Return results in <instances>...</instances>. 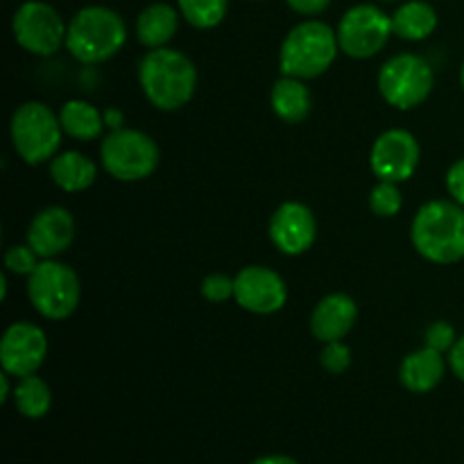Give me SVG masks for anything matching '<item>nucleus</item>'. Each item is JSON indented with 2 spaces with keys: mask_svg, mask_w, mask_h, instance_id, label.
Here are the masks:
<instances>
[{
  "mask_svg": "<svg viewBox=\"0 0 464 464\" xmlns=\"http://www.w3.org/2000/svg\"><path fill=\"white\" fill-rule=\"evenodd\" d=\"M411 240L430 263L451 266L464 258V208L453 199H433L417 211Z\"/></svg>",
  "mask_w": 464,
  "mask_h": 464,
  "instance_id": "nucleus-1",
  "label": "nucleus"
},
{
  "mask_svg": "<svg viewBox=\"0 0 464 464\" xmlns=\"http://www.w3.org/2000/svg\"><path fill=\"white\" fill-rule=\"evenodd\" d=\"M139 82L145 98L161 111H177L190 102L198 86L193 62L179 50H150L139 66Z\"/></svg>",
  "mask_w": 464,
  "mask_h": 464,
  "instance_id": "nucleus-2",
  "label": "nucleus"
},
{
  "mask_svg": "<svg viewBox=\"0 0 464 464\" xmlns=\"http://www.w3.org/2000/svg\"><path fill=\"white\" fill-rule=\"evenodd\" d=\"M125 41V21L109 7L91 5L80 9L68 23L66 48L82 63L107 62L118 54Z\"/></svg>",
  "mask_w": 464,
  "mask_h": 464,
  "instance_id": "nucleus-3",
  "label": "nucleus"
},
{
  "mask_svg": "<svg viewBox=\"0 0 464 464\" xmlns=\"http://www.w3.org/2000/svg\"><path fill=\"white\" fill-rule=\"evenodd\" d=\"M338 50V32L322 21H306L293 27L281 44V72L297 80L320 77L334 63Z\"/></svg>",
  "mask_w": 464,
  "mask_h": 464,
  "instance_id": "nucleus-4",
  "label": "nucleus"
},
{
  "mask_svg": "<svg viewBox=\"0 0 464 464\" xmlns=\"http://www.w3.org/2000/svg\"><path fill=\"white\" fill-rule=\"evenodd\" d=\"M62 122L44 102H25L12 116V143L30 166L54 159L62 143Z\"/></svg>",
  "mask_w": 464,
  "mask_h": 464,
  "instance_id": "nucleus-5",
  "label": "nucleus"
},
{
  "mask_svg": "<svg viewBox=\"0 0 464 464\" xmlns=\"http://www.w3.org/2000/svg\"><path fill=\"white\" fill-rule=\"evenodd\" d=\"M27 297L39 315L48 320H66L80 304V279L66 263L45 258L30 275Z\"/></svg>",
  "mask_w": 464,
  "mask_h": 464,
  "instance_id": "nucleus-6",
  "label": "nucleus"
},
{
  "mask_svg": "<svg viewBox=\"0 0 464 464\" xmlns=\"http://www.w3.org/2000/svg\"><path fill=\"white\" fill-rule=\"evenodd\" d=\"M435 75L430 63L424 57L412 53L397 54L388 59L379 72V91L388 104L394 109H415L430 95Z\"/></svg>",
  "mask_w": 464,
  "mask_h": 464,
  "instance_id": "nucleus-7",
  "label": "nucleus"
},
{
  "mask_svg": "<svg viewBox=\"0 0 464 464\" xmlns=\"http://www.w3.org/2000/svg\"><path fill=\"white\" fill-rule=\"evenodd\" d=\"M102 166L113 179L140 181L159 166V145L139 130H116L100 148Z\"/></svg>",
  "mask_w": 464,
  "mask_h": 464,
  "instance_id": "nucleus-8",
  "label": "nucleus"
},
{
  "mask_svg": "<svg viewBox=\"0 0 464 464\" xmlns=\"http://www.w3.org/2000/svg\"><path fill=\"white\" fill-rule=\"evenodd\" d=\"M12 30L23 50L48 57V54L57 53L62 44H66L68 27L63 25L57 9L50 7L48 3L27 0L14 14Z\"/></svg>",
  "mask_w": 464,
  "mask_h": 464,
  "instance_id": "nucleus-9",
  "label": "nucleus"
},
{
  "mask_svg": "<svg viewBox=\"0 0 464 464\" xmlns=\"http://www.w3.org/2000/svg\"><path fill=\"white\" fill-rule=\"evenodd\" d=\"M392 32V16L374 5H356L338 25V44L353 59H370L381 53Z\"/></svg>",
  "mask_w": 464,
  "mask_h": 464,
  "instance_id": "nucleus-10",
  "label": "nucleus"
},
{
  "mask_svg": "<svg viewBox=\"0 0 464 464\" xmlns=\"http://www.w3.org/2000/svg\"><path fill=\"white\" fill-rule=\"evenodd\" d=\"M370 163L379 181H401L411 179L420 166V143L406 130H388L372 145Z\"/></svg>",
  "mask_w": 464,
  "mask_h": 464,
  "instance_id": "nucleus-11",
  "label": "nucleus"
},
{
  "mask_svg": "<svg viewBox=\"0 0 464 464\" xmlns=\"http://www.w3.org/2000/svg\"><path fill=\"white\" fill-rule=\"evenodd\" d=\"M45 353H48L45 334L30 322H14L0 340V365L3 372L16 379L36 374V370L44 365Z\"/></svg>",
  "mask_w": 464,
  "mask_h": 464,
  "instance_id": "nucleus-12",
  "label": "nucleus"
},
{
  "mask_svg": "<svg viewBox=\"0 0 464 464\" xmlns=\"http://www.w3.org/2000/svg\"><path fill=\"white\" fill-rule=\"evenodd\" d=\"M234 297L240 308L256 315H270L284 308L288 288L275 270L263 266H249L236 275Z\"/></svg>",
  "mask_w": 464,
  "mask_h": 464,
  "instance_id": "nucleus-13",
  "label": "nucleus"
},
{
  "mask_svg": "<svg viewBox=\"0 0 464 464\" xmlns=\"http://www.w3.org/2000/svg\"><path fill=\"white\" fill-rule=\"evenodd\" d=\"M317 236V222L311 208L302 202H285L270 220V238L288 256L306 252Z\"/></svg>",
  "mask_w": 464,
  "mask_h": 464,
  "instance_id": "nucleus-14",
  "label": "nucleus"
},
{
  "mask_svg": "<svg viewBox=\"0 0 464 464\" xmlns=\"http://www.w3.org/2000/svg\"><path fill=\"white\" fill-rule=\"evenodd\" d=\"M75 238V220L63 207H48L36 213L27 229V245L39 258H54L66 252Z\"/></svg>",
  "mask_w": 464,
  "mask_h": 464,
  "instance_id": "nucleus-15",
  "label": "nucleus"
},
{
  "mask_svg": "<svg viewBox=\"0 0 464 464\" xmlns=\"http://www.w3.org/2000/svg\"><path fill=\"white\" fill-rule=\"evenodd\" d=\"M358 317V306L349 295L334 293L326 295L315 306L311 315V331L322 343L343 340L353 329Z\"/></svg>",
  "mask_w": 464,
  "mask_h": 464,
  "instance_id": "nucleus-16",
  "label": "nucleus"
},
{
  "mask_svg": "<svg viewBox=\"0 0 464 464\" xmlns=\"http://www.w3.org/2000/svg\"><path fill=\"white\" fill-rule=\"evenodd\" d=\"M444 372H447V365H444L442 352L433 347H424L403 358L399 379H401L406 390L424 394L438 388L440 381L444 379Z\"/></svg>",
  "mask_w": 464,
  "mask_h": 464,
  "instance_id": "nucleus-17",
  "label": "nucleus"
},
{
  "mask_svg": "<svg viewBox=\"0 0 464 464\" xmlns=\"http://www.w3.org/2000/svg\"><path fill=\"white\" fill-rule=\"evenodd\" d=\"M179 27V16L166 3H154L139 14L136 21V36L150 50L166 48Z\"/></svg>",
  "mask_w": 464,
  "mask_h": 464,
  "instance_id": "nucleus-18",
  "label": "nucleus"
},
{
  "mask_svg": "<svg viewBox=\"0 0 464 464\" xmlns=\"http://www.w3.org/2000/svg\"><path fill=\"white\" fill-rule=\"evenodd\" d=\"M50 177L66 193H80L95 181V163L82 152H63L50 161Z\"/></svg>",
  "mask_w": 464,
  "mask_h": 464,
  "instance_id": "nucleus-19",
  "label": "nucleus"
},
{
  "mask_svg": "<svg viewBox=\"0 0 464 464\" xmlns=\"http://www.w3.org/2000/svg\"><path fill=\"white\" fill-rule=\"evenodd\" d=\"M438 27V14L429 3L411 0L392 14V32L399 39L424 41Z\"/></svg>",
  "mask_w": 464,
  "mask_h": 464,
  "instance_id": "nucleus-20",
  "label": "nucleus"
},
{
  "mask_svg": "<svg viewBox=\"0 0 464 464\" xmlns=\"http://www.w3.org/2000/svg\"><path fill=\"white\" fill-rule=\"evenodd\" d=\"M272 109L285 122H302L311 113V93L304 80L281 77L272 86Z\"/></svg>",
  "mask_w": 464,
  "mask_h": 464,
  "instance_id": "nucleus-21",
  "label": "nucleus"
},
{
  "mask_svg": "<svg viewBox=\"0 0 464 464\" xmlns=\"http://www.w3.org/2000/svg\"><path fill=\"white\" fill-rule=\"evenodd\" d=\"M59 122L62 130L77 140L98 139L104 127L100 111L86 100H68L59 111Z\"/></svg>",
  "mask_w": 464,
  "mask_h": 464,
  "instance_id": "nucleus-22",
  "label": "nucleus"
},
{
  "mask_svg": "<svg viewBox=\"0 0 464 464\" xmlns=\"http://www.w3.org/2000/svg\"><path fill=\"white\" fill-rule=\"evenodd\" d=\"M14 401H16L21 415L30 417V420H39V417H44L50 411L53 392H50L48 383L44 379L30 374L18 381L16 390H14Z\"/></svg>",
  "mask_w": 464,
  "mask_h": 464,
  "instance_id": "nucleus-23",
  "label": "nucleus"
},
{
  "mask_svg": "<svg viewBox=\"0 0 464 464\" xmlns=\"http://www.w3.org/2000/svg\"><path fill=\"white\" fill-rule=\"evenodd\" d=\"M229 0H179L181 16L198 30H208L222 23Z\"/></svg>",
  "mask_w": 464,
  "mask_h": 464,
  "instance_id": "nucleus-24",
  "label": "nucleus"
},
{
  "mask_svg": "<svg viewBox=\"0 0 464 464\" xmlns=\"http://www.w3.org/2000/svg\"><path fill=\"white\" fill-rule=\"evenodd\" d=\"M401 190L394 181H379L370 195V207L376 216L392 218L401 211Z\"/></svg>",
  "mask_w": 464,
  "mask_h": 464,
  "instance_id": "nucleus-25",
  "label": "nucleus"
},
{
  "mask_svg": "<svg viewBox=\"0 0 464 464\" xmlns=\"http://www.w3.org/2000/svg\"><path fill=\"white\" fill-rule=\"evenodd\" d=\"M36 258L39 254L30 247V245H14V247L7 249L5 254V267H7L12 275H27L30 276L32 272L36 270Z\"/></svg>",
  "mask_w": 464,
  "mask_h": 464,
  "instance_id": "nucleus-26",
  "label": "nucleus"
},
{
  "mask_svg": "<svg viewBox=\"0 0 464 464\" xmlns=\"http://www.w3.org/2000/svg\"><path fill=\"white\" fill-rule=\"evenodd\" d=\"M320 362L326 372H331V374H343V372L352 365V349H349L347 344L340 343V340H335V343H324Z\"/></svg>",
  "mask_w": 464,
  "mask_h": 464,
  "instance_id": "nucleus-27",
  "label": "nucleus"
},
{
  "mask_svg": "<svg viewBox=\"0 0 464 464\" xmlns=\"http://www.w3.org/2000/svg\"><path fill=\"white\" fill-rule=\"evenodd\" d=\"M202 295L213 304H222L234 297V279L227 275H208L202 281Z\"/></svg>",
  "mask_w": 464,
  "mask_h": 464,
  "instance_id": "nucleus-28",
  "label": "nucleus"
},
{
  "mask_svg": "<svg viewBox=\"0 0 464 464\" xmlns=\"http://www.w3.org/2000/svg\"><path fill=\"white\" fill-rule=\"evenodd\" d=\"M456 340V331L449 322H435L426 329V347H433L438 352H451Z\"/></svg>",
  "mask_w": 464,
  "mask_h": 464,
  "instance_id": "nucleus-29",
  "label": "nucleus"
},
{
  "mask_svg": "<svg viewBox=\"0 0 464 464\" xmlns=\"http://www.w3.org/2000/svg\"><path fill=\"white\" fill-rule=\"evenodd\" d=\"M447 190L453 202L464 207V159L453 163L447 172Z\"/></svg>",
  "mask_w": 464,
  "mask_h": 464,
  "instance_id": "nucleus-30",
  "label": "nucleus"
},
{
  "mask_svg": "<svg viewBox=\"0 0 464 464\" xmlns=\"http://www.w3.org/2000/svg\"><path fill=\"white\" fill-rule=\"evenodd\" d=\"M290 5V9H295L297 14L304 16H317V14L324 12L329 7L331 0H285Z\"/></svg>",
  "mask_w": 464,
  "mask_h": 464,
  "instance_id": "nucleus-31",
  "label": "nucleus"
},
{
  "mask_svg": "<svg viewBox=\"0 0 464 464\" xmlns=\"http://www.w3.org/2000/svg\"><path fill=\"white\" fill-rule=\"evenodd\" d=\"M449 365H451L453 374L464 383V335L456 340V344L449 352Z\"/></svg>",
  "mask_w": 464,
  "mask_h": 464,
  "instance_id": "nucleus-32",
  "label": "nucleus"
},
{
  "mask_svg": "<svg viewBox=\"0 0 464 464\" xmlns=\"http://www.w3.org/2000/svg\"><path fill=\"white\" fill-rule=\"evenodd\" d=\"M252 464H299V462H295L293 458L288 456H266V458H258V460H254Z\"/></svg>",
  "mask_w": 464,
  "mask_h": 464,
  "instance_id": "nucleus-33",
  "label": "nucleus"
},
{
  "mask_svg": "<svg viewBox=\"0 0 464 464\" xmlns=\"http://www.w3.org/2000/svg\"><path fill=\"white\" fill-rule=\"evenodd\" d=\"M0 388H3V392H0V401H7V397H9V374L7 372L0 376Z\"/></svg>",
  "mask_w": 464,
  "mask_h": 464,
  "instance_id": "nucleus-34",
  "label": "nucleus"
},
{
  "mask_svg": "<svg viewBox=\"0 0 464 464\" xmlns=\"http://www.w3.org/2000/svg\"><path fill=\"white\" fill-rule=\"evenodd\" d=\"M460 84H462V89H464V62H462V68H460Z\"/></svg>",
  "mask_w": 464,
  "mask_h": 464,
  "instance_id": "nucleus-35",
  "label": "nucleus"
}]
</instances>
